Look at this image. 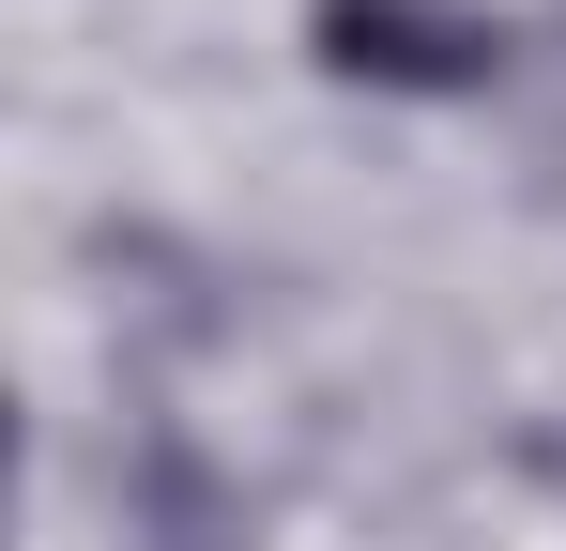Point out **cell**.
<instances>
[{
    "label": "cell",
    "instance_id": "cell-1",
    "mask_svg": "<svg viewBox=\"0 0 566 551\" xmlns=\"http://www.w3.org/2000/svg\"><path fill=\"white\" fill-rule=\"evenodd\" d=\"M322 62L382 77V92H474L505 62V31L474 0H322Z\"/></svg>",
    "mask_w": 566,
    "mask_h": 551
}]
</instances>
